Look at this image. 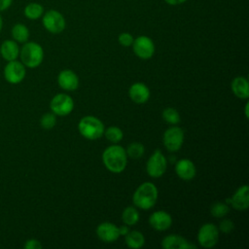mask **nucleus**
<instances>
[{
	"instance_id": "obj_1",
	"label": "nucleus",
	"mask_w": 249,
	"mask_h": 249,
	"mask_svg": "<svg viewBox=\"0 0 249 249\" xmlns=\"http://www.w3.org/2000/svg\"><path fill=\"white\" fill-rule=\"evenodd\" d=\"M102 160L109 171L113 173H121L126 167L127 156L125 150L122 146L115 144L104 150Z\"/></svg>"
},
{
	"instance_id": "obj_2",
	"label": "nucleus",
	"mask_w": 249,
	"mask_h": 249,
	"mask_svg": "<svg viewBox=\"0 0 249 249\" xmlns=\"http://www.w3.org/2000/svg\"><path fill=\"white\" fill-rule=\"evenodd\" d=\"M159 192L156 185L152 182H144L134 192L132 200L136 207L148 210L156 204Z\"/></svg>"
},
{
	"instance_id": "obj_3",
	"label": "nucleus",
	"mask_w": 249,
	"mask_h": 249,
	"mask_svg": "<svg viewBox=\"0 0 249 249\" xmlns=\"http://www.w3.org/2000/svg\"><path fill=\"white\" fill-rule=\"evenodd\" d=\"M78 129L81 135L86 139L96 140L103 135L104 124L96 117L86 116L80 120Z\"/></svg>"
},
{
	"instance_id": "obj_4",
	"label": "nucleus",
	"mask_w": 249,
	"mask_h": 249,
	"mask_svg": "<svg viewBox=\"0 0 249 249\" xmlns=\"http://www.w3.org/2000/svg\"><path fill=\"white\" fill-rule=\"evenodd\" d=\"M19 55L24 66L35 68L42 63L44 58V51L38 43L27 42L21 48Z\"/></svg>"
},
{
	"instance_id": "obj_5",
	"label": "nucleus",
	"mask_w": 249,
	"mask_h": 249,
	"mask_svg": "<svg viewBox=\"0 0 249 249\" xmlns=\"http://www.w3.org/2000/svg\"><path fill=\"white\" fill-rule=\"evenodd\" d=\"M167 167V160L160 150H156L146 163V171L153 178L162 176Z\"/></svg>"
},
{
	"instance_id": "obj_6",
	"label": "nucleus",
	"mask_w": 249,
	"mask_h": 249,
	"mask_svg": "<svg viewBox=\"0 0 249 249\" xmlns=\"http://www.w3.org/2000/svg\"><path fill=\"white\" fill-rule=\"evenodd\" d=\"M219 239V230L212 223L202 225L197 232V241L203 248L214 247Z\"/></svg>"
},
{
	"instance_id": "obj_7",
	"label": "nucleus",
	"mask_w": 249,
	"mask_h": 249,
	"mask_svg": "<svg viewBox=\"0 0 249 249\" xmlns=\"http://www.w3.org/2000/svg\"><path fill=\"white\" fill-rule=\"evenodd\" d=\"M42 22L44 27L53 34H58L62 32L66 26L64 17L56 10H50L45 13Z\"/></svg>"
},
{
	"instance_id": "obj_8",
	"label": "nucleus",
	"mask_w": 249,
	"mask_h": 249,
	"mask_svg": "<svg viewBox=\"0 0 249 249\" xmlns=\"http://www.w3.org/2000/svg\"><path fill=\"white\" fill-rule=\"evenodd\" d=\"M50 107L54 115L64 117L73 111L74 101L70 95L65 93H58L52 98Z\"/></svg>"
},
{
	"instance_id": "obj_9",
	"label": "nucleus",
	"mask_w": 249,
	"mask_h": 249,
	"mask_svg": "<svg viewBox=\"0 0 249 249\" xmlns=\"http://www.w3.org/2000/svg\"><path fill=\"white\" fill-rule=\"evenodd\" d=\"M184 142V131L179 126H170L163 134L162 143L169 152L178 151Z\"/></svg>"
},
{
	"instance_id": "obj_10",
	"label": "nucleus",
	"mask_w": 249,
	"mask_h": 249,
	"mask_svg": "<svg viewBox=\"0 0 249 249\" xmlns=\"http://www.w3.org/2000/svg\"><path fill=\"white\" fill-rule=\"evenodd\" d=\"M132 49L136 56L142 59H149L155 53V44L148 36H139L133 40Z\"/></svg>"
},
{
	"instance_id": "obj_11",
	"label": "nucleus",
	"mask_w": 249,
	"mask_h": 249,
	"mask_svg": "<svg viewBox=\"0 0 249 249\" xmlns=\"http://www.w3.org/2000/svg\"><path fill=\"white\" fill-rule=\"evenodd\" d=\"M25 67L22 62L12 60L7 63L4 69V77L11 84H18L25 77Z\"/></svg>"
},
{
	"instance_id": "obj_12",
	"label": "nucleus",
	"mask_w": 249,
	"mask_h": 249,
	"mask_svg": "<svg viewBox=\"0 0 249 249\" xmlns=\"http://www.w3.org/2000/svg\"><path fill=\"white\" fill-rule=\"evenodd\" d=\"M226 201L227 203H231V206L238 210L244 211L249 206V187L248 185L240 186L235 193L232 195L231 197L228 198Z\"/></svg>"
},
{
	"instance_id": "obj_13",
	"label": "nucleus",
	"mask_w": 249,
	"mask_h": 249,
	"mask_svg": "<svg viewBox=\"0 0 249 249\" xmlns=\"http://www.w3.org/2000/svg\"><path fill=\"white\" fill-rule=\"evenodd\" d=\"M97 237L106 243H111L116 241L120 237L119 227L113 223L104 222L97 226L96 228Z\"/></svg>"
},
{
	"instance_id": "obj_14",
	"label": "nucleus",
	"mask_w": 249,
	"mask_h": 249,
	"mask_svg": "<svg viewBox=\"0 0 249 249\" xmlns=\"http://www.w3.org/2000/svg\"><path fill=\"white\" fill-rule=\"evenodd\" d=\"M149 224L156 231H166L172 224V218L169 213L163 210H159L151 214Z\"/></svg>"
},
{
	"instance_id": "obj_15",
	"label": "nucleus",
	"mask_w": 249,
	"mask_h": 249,
	"mask_svg": "<svg viewBox=\"0 0 249 249\" xmlns=\"http://www.w3.org/2000/svg\"><path fill=\"white\" fill-rule=\"evenodd\" d=\"M161 247L164 249H196V246L183 236L177 234L166 235L161 240Z\"/></svg>"
},
{
	"instance_id": "obj_16",
	"label": "nucleus",
	"mask_w": 249,
	"mask_h": 249,
	"mask_svg": "<svg viewBox=\"0 0 249 249\" xmlns=\"http://www.w3.org/2000/svg\"><path fill=\"white\" fill-rule=\"evenodd\" d=\"M57 83L64 90L72 91L79 87V78L75 72L69 69H65L59 72L57 76Z\"/></svg>"
},
{
	"instance_id": "obj_17",
	"label": "nucleus",
	"mask_w": 249,
	"mask_h": 249,
	"mask_svg": "<svg viewBox=\"0 0 249 249\" xmlns=\"http://www.w3.org/2000/svg\"><path fill=\"white\" fill-rule=\"evenodd\" d=\"M175 172L179 178L184 181H190L194 179L196 173L195 163L188 159H182L175 164Z\"/></svg>"
},
{
	"instance_id": "obj_18",
	"label": "nucleus",
	"mask_w": 249,
	"mask_h": 249,
	"mask_svg": "<svg viewBox=\"0 0 249 249\" xmlns=\"http://www.w3.org/2000/svg\"><path fill=\"white\" fill-rule=\"evenodd\" d=\"M130 99L137 104H143L150 98V89L143 83H134L128 89Z\"/></svg>"
},
{
	"instance_id": "obj_19",
	"label": "nucleus",
	"mask_w": 249,
	"mask_h": 249,
	"mask_svg": "<svg viewBox=\"0 0 249 249\" xmlns=\"http://www.w3.org/2000/svg\"><path fill=\"white\" fill-rule=\"evenodd\" d=\"M233 94L240 99H247L249 97V83L245 77L238 76L234 78L231 85Z\"/></svg>"
},
{
	"instance_id": "obj_20",
	"label": "nucleus",
	"mask_w": 249,
	"mask_h": 249,
	"mask_svg": "<svg viewBox=\"0 0 249 249\" xmlns=\"http://www.w3.org/2000/svg\"><path fill=\"white\" fill-rule=\"evenodd\" d=\"M0 53L7 61L16 60L19 55V48L16 41L6 40L0 47Z\"/></svg>"
},
{
	"instance_id": "obj_21",
	"label": "nucleus",
	"mask_w": 249,
	"mask_h": 249,
	"mask_svg": "<svg viewBox=\"0 0 249 249\" xmlns=\"http://www.w3.org/2000/svg\"><path fill=\"white\" fill-rule=\"evenodd\" d=\"M125 244L132 249H138L143 247L145 243V237L142 232L138 231H129L125 235Z\"/></svg>"
},
{
	"instance_id": "obj_22",
	"label": "nucleus",
	"mask_w": 249,
	"mask_h": 249,
	"mask_svg": "<svg viewBox=\"0 0 249 249\" xmlns=\"http://www.w3.org/2000/svg\"><path fill=\"white\" fill-rule=\"evenodd\" d=\"M12 36L16 42L25 43L29 38V30L22 23H17L12 28Z\"/></svg>"
},
{
	"instance_id": "obj_23",
	"label": "nucleus",
	"mask_w": 249,
	"mask_h": 249,
	"mask_svg": "<svg viewBox=\"0 0 249 249\" xmlns=\"http://www.w3.org/2000/svg\"><path fill=\"white\" fill-rule=\"evenodd\" d=\"M44 14V8L39 3H29L24 8V16L32 20L38 19Z\"/></svg>"
},
{
	"instance_id": "obj_24",
	"label": "nucleus",
	"mask_w": 249,
	"mask_h": 249,
	"mask_svg": "<svg viewBox=\"0 0 249 249\" xmlns=\"http://www.w3.org/2000/svg\"><path fill=\"white\" fill-rule=\"evenodd\" d=\"M122 220L127 226H133L139 221V212L135 207L127 206L122 213Z\"/></svg>"
},
{
	"instance_id": "obj_25",
	"label": "nucleus",
	"mask_w": 249,
	"mask_h": 249,
	"mask_svg": "<svg viewBox=\"0 0 249 249\" xmlns=\"http://www.w3.org/2000/svg\"><path fill=\"white\" fill-rule=\"evenodd\" d=\"M103 134L105 135L107 140H109L110 142H112L114 144H117L120 141H122V139L124 137V133H123L122 129L118 126H109L108 128L104 129Z\"/></svg>"
},
{
	"instance_id": "obj_26",
	"label": "nucleus",
	"mask_w": 249,
	"mask_h": 249,
	"mask_svg": "<svg viewBox=\"0 0 249 249\" xmlns=\"http://www.w3.org/2000/svg\"><path fill=\"white\" fill-rule=\"evenodd\" d=\"M230 212V207L228 203L222 201L214 202L210 207V213L215 218H223Z\"/></svg>"
},
{
	"instance_id": "obj_27",
	"label": "nucleus",
	"mask_w": 249,
	"mask_h": 249,
	"mask_svg": "<svg viewBox=\"0 0 249 249\" xmlns=\"http://www.w3.org/2000/svg\"><path fill=\"white\" fill-rule=\"evenodd\" d=\"M145 152V148L143 146V144L139 143V142H133L131 144H129L126 148V156L131 158V159H139L144 155Z\"/></svg>"
},
{
	"instance_id": "obj_28",
	"label": "nucleus",
	"mask_w": 249,
	"mask_h": 249,
	"mask_svg": "<svg viewBox=\"0 0 249 249\" xmlns=\"http://www.w3.org/2000/svg\"><path fill=\"white\" fill-rule=\"evenodd\" d=\"M162 119L170 124H177L180 122V115L174 108L168 107L163 110Z\"/></svg>"
},
{
	"instance_id": "obj_29",
	"label": "nucleus",
	"mask_w": 249,
	"mask_h": 249,
	"mask_svg": "<svg viewBox=\"0 0 249 249\" xmlns=\"http://www.w3.org/2000/svg\"><path fill=\"white\" fill-rule=\"evenodd\" d=\"M56 124V118L53 113H46L40 119V124L45 129L53 128Z\"/></svg>"
},
{
	"instance_id": "obj_30",
	"label": "nucleus",
	"mask_w": 249,
	"mask_h": 249,
	"mask_svg": "<svg viewBox=\"0 0 249 249\" xmlns=\"http://www.w3.org/2000/svg\"><path fill=\"white\" fill-rule=\"evenodd\" d=\"M133 36L128 32H123L118 37V41L123 47H130L133 43Z\"/></svg>"
},
{
	"instance_id": "obj_31",
	"label": "nucleus",
	"mask_w": 249,
	"mask_h": 249,
	"mask_svg": "<svg viewBox=\"0 0 249 249\" xmlns=\"http://www.w3.org/2000/svg\"><path fill=\"white\" fill-rule=\"evenodd\" d=\"M234 229V224L230 219H224L219 224V230L224 233H230Z\"/></svg>"
},
{
	"instance_id": "obj_32",
	"label": "nucleus",
	"mask_w": 249,
	"mask_h": 249,
	"mask_svg": "<svg viewBox=\"0 0 249 249\" xmlns=\"http://www.w3.org/2000/svg\"><path fill=\"white\" fill-rule=\"evenodd\" d=\"M24 248L25 249H41L42 248V244L39 240L31 238L26 240L25 244H24Z\"/></svg>"
},
{
	"instance_id": "obj_33",
	"label": "nucleus",
	"mask_w": 249,
	"mask_h": 249,
	"mask_svg": "<svg viewBox=\"0 0 249 249\" xmlns=\"http://www.w3.org/2000/svg\"><path fill=\"white\" fill-rule=\"evenodd\" d=\"M13 0H0V12L7 10L12 5Z\"/></svg>"
},
{
	"instance_id": "obj_34",
	"label": "nucleus",
	"mask_w": 249,
	"mask_h": 249,
	"mask_svg": "<svg viewBox=\"0 0 249 249\" xmlns=\"http://www.w3.org/2000/svg\"><path fill=\"white\" fill-rule=\"evenodd\" d=\"M128 231H129V229H128V226H127V225L124 224V226L119 227V233H120V236H121V235L124 236Z\"/></svg>"
},
{
	"instance_id": "obj_35",
	"label": "nucleus",
	"mask_w": 249,
	"mask_h": 249,
	"mask_svg": "<svg viewBox=\"0 0 249 249\" xmlns=\"http://www.w3.org/2000/svg\"><path fill=\"white\" fill-rule=\"evenodd\" d=\"M166 4L170 5V6H177V5H181L184 2H186L187 0H164Z\"/></svg>"
},
{
	"instance_id": "obj_36",
	"label": "nucleus",
	"mask_w": 249,
	"mask_h": 249,
	"mask_svg": "<svg viewBox=\"0 0 249 249\" xmlns=\"http://www.w3.org/2000/svg\"><path fill=\"white\" fill-rule=\"evenodd\" d=\"M248 106H249V104L246 103V104H245V108H244V109H245V117H246V118H248Z\"/></svg>"
},
{
	"instance_id": "obj_37",
	"label": "nucleus",
	"mask_w": 249,
	"mask_h": 249,
	"mask_svg": "<svg viewBox=\"0 0 249 249\" xmlns=\"http://www.w3.org/2000/svg\"><path fill=\"white\" fill-rule=\"evenodd\" d=\"M2 25H3V20H2V18H1V16H0V31H1V29H2Z\"/></svg>"
}]
</instances>
